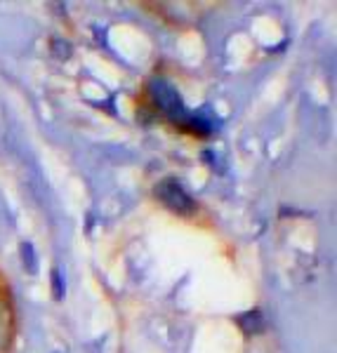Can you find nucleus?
Segmentation results:
<instances>
[{"instance_id":"f257e3e1","label":"nucleus","mask_w":337,"mask_h":353,"mask_svg":"<svg viewBox=\"0 0 337 353\" xmlns=\"http://www.w3.org/2000/svg\"><path fill=\"white\" fill-rule=\"evenodd\" d=\"M15 337V309L10 299V288L0 278V353H8Z\"/></svg>"},{"instance_id":"f03ea898","label":"nucleus","mask_w":337,"mask_h":353,"mask_svg":"<svg viewBox=\"0 0 337 353\" xmlns=\"http://www.w3.org/2000/svg\"><path fill=\"white\" fill-rule=\"evenodd\" d=\"M156 196L161 198L163 205H168V208L173 210V212H177V214H191L193 210H196L193 201L186 196L184 189H182L175 179L163 181V184L156 189Z\"/></svg>"}]
</instances>
